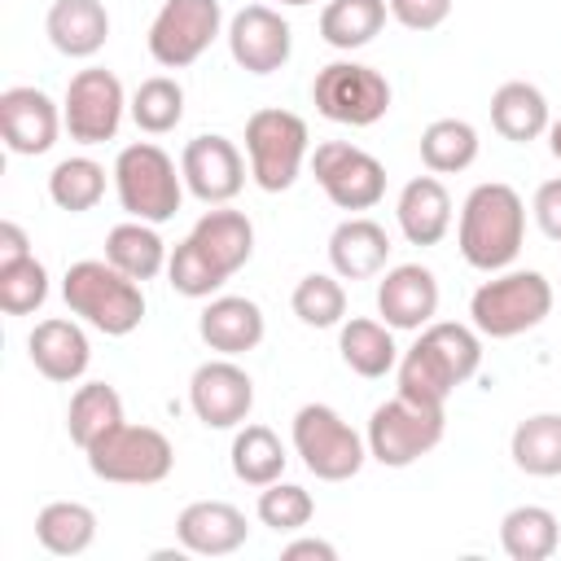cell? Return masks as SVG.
<instances>
[{"label": "cell", "instance_id": "obj_3", "mask_svg": "<svg viewBox=\"0 0 561 561\" xmlns=\"http://www.w3.org/2000/svg\"><path fill=\"white\" fill-rule=\"evenodd\" d=\"M61 298L70 316L92 324L105 337H127L145 320V289L110 259H79L61 276Z\"/></svg>", "mask_w": 561, "mask_h": 561}, {"label": "cell", "instance_id": "obj_23", "mask_svg": "<svg viewBox=\"0 0 561 561\" xmlns=\"http://www.w3.org/2000/svg\"><path fill=\"white\" fill-rule=\"evenodd\" d=\"M390 259V237L377 219L368 215H351L329 232V263L342 280H368L381 276Z\"/></svg>", "mask_w": 561, "mask_h": 561}, {"label": "cell", "instance_id": "obj_2", "mask_svg": "<svg viewBox=\"0 0 561 561\" xmlns=\"http://www.w3.org/2000/svg\"><path fill=\"white\" fill-rule=\"evenodd\" d=\"M522 241H526L522 193L504 180L473 184L460 206V224H456V245L465 263L478 272H504L522 254Z\"/></svg>", "mask_w": 561, "mask_h": 561}, {"label": "cell", "instance_id": "obj_34", "mask_svg": "<svg viewBox=\"0 0 561 561\" xmlns=\"http://www.w3.org/2000/svg\"><path fill=\"white\" fill-rule=\"evenodd\" d=\"M123 421V399L114 386L105 381H83L75 394H70V408H66V434L79 451H88L105 430H114Z\"/></svg>", "mask_w": 561, "mask_h": 561}, {"label": "cell", "instance_id": "obj_1", "mask_svg": "<svg viewBox=\"0 0 561 561\" xmlns=\"http://www.w3.org/2000/svg\"><path fill=\"white\" fill-rule=\"evenodd\" d=\"M482 364V333L456 320H430L421 337L399 355V394L425 408H447Z\"/></svg>", "mask_w": 561, "mask_h": 561}, {"label": "cell", "instance_id": "obj_30", "mask_svg": "<svg viewBox=\"0 0 561 561\" xmlns=\"http://www.w3.org/2000/svg\"><path fill=\"white\" fill-rule=\"evenodd\" d=\"M386 13H390L386 0H329L320 9V39L337 53H355L381 35Z\"/></svg>", "mask_w": 561, "mask_h": 561}, {"label": "cell", "instance_id": "obj_36", "mask_svg": "<svg viewBox=\"0 0 561 561\" xmlns=\"http://www.w3.org/2000/svg\"><path fill=\"white\" fill-rule=\"evenodd\" d=\"M127 110H131V123H136L145 136H167V131H175L180 118H184V88H180V79H171V75H149V79L131 92Z\"/></svg>", "mask_w": 561, "mask_h": 561}, {"label": "cell", "instance_id": "obj_24", "mask_svg": "<svg viewBox=\"0 0 561 561\" xmlns=\"http://www.w3.org/2000/svg\"><path fill=\"white\" fill-rule=\"evenodd\" d=\"M48 44L61 57H96L110 39V13L101 0H53L44 13Z\"/></svg>", "mask_w": 561, "mask_h": 561}, {"label": "cell", "instance_id": "obj_19", "mask_svg": "<svg viewBox=\"0 0 561 561\" xmlns=\"http://www.w3.org/2000/svg\"><path fill=\"white\" fill-rule=\"evenodd\" d=\"M245 513L228 500H193L175 517V539L193 557H228L245 543Z\"/></svg>", "mask_w": 561, "mask_h": 561}, {"label": "cell", "instance_id": "obj_44", "mask_svg": "<svg viewBox=\"0 0 561 561\" xmlns=\"http://www.w3.org/2000/svg\"><path fill=\"white\" fill-rule=\"evenodd\" d=\"M285 561H337V548L329 539H316V535H302V539H289L280 548Z\"/></svg>", "mask_w": 561, "mask_h": 561}, {"label": "cell", "instance_id": "obj_39", "mask_svg": "<svg viewBox=\"0 0 561 561\" xmlns=\"http://www.w3.org/2000/svg\"><path fill=\"white\" fill-rule=\"evenodd\" d=\"M167 276H171V289L184 294V298H215V294L224 289V280H228V272H224L193 237H184V241L171 250Z\"/></svg>", "mask_w": 561, "mask_h": 561}, {"label": "cell", "instance_id": "obj_35", "mask_svg": "<svg viewBox=\"0 0 561 561\" xmlns=\"http://www.w3.org/2000/svg\"><path fill=\"white\" fill-rule=\"evenodd\" d=\"M478 127L465 118H434L421 131V162L434 175H456L478 162Z\"/></svg>", "mask_w": 561, "mask_h": 561}, {"label": "cell", "instance_id": "obj_42", "mask_svg": "<svg viewBox=\"0 0 561 561\" xmlns=\"http://www.w3.org/2000/svg\"><path fill=\"white\" fill-rule=\"evenodd\" d=\"M403 31H438L451 18V0H386Z\"/></svg>", "mask_w": 561, "mask_h": 561}, {"label": "cell", "instance_id": "obj_9", "mask_svg": "<svg viewBox=\"0 0 561 561\" xmlns=\"http://www.w3.org/2000/svg\"><path fill=\"white\" fill-rule=\"evenodd\" d=\"M307 123L289 110H254L245 118V158H250V180L263 193H285L302 162H307Z\"/></svg>", "mask_w": 561, "mask_h": 561}, {"label": "cell", "instance_id": "obj_28", "mask_svg": "<svg viewBox=\"0 0 561 561\" xmlns=\"http://www.w3.org/2000/svg\"><path fill=\"white\" fill-rule=\"evenodd\" d=\"M500 548L513 561H548L561 548V522L543 504H517L500 517Z\"/></svg>", "mask_w": 561, "mask_h": 561}, {"label": "cell", "instance_id": "obj_12", "mask_svg": "<svg viewBox=\"0 0 561 561\" xmlns=\"http://www.w3.org/2000/svg\"><path fill=\"white\" fill-rule=\"evenodd\" d=\"M311 171H316V184L324 188V197L337 210H373L386 197V167L351 140L316 145Z\"/></svg>", "mask_w": 561, "mask_h": 561}, {"label": "cell", "instance_id": "obj_27", "mask_svg": "<svg viewBox=\"0 0 561 561\" xmlns=\"http://www.w3.org/2000/svg\"><path fill=\"white\" fill-rule=\"evenodd\" d=\"M105 259L127 272L131 280H153L162 267H167V241L158 237V224H145V219H127V224H114L105 232Z\"/></svg>", "mask_w": 561, "mask_h": 561}, {"label": "cell", "instance_id": "obj_41", "mask_svg": "<svg viewBox=\"0 0 561 561\" xmlns=\"http://www.w3.org/2000/svg\"><path fill=\"white\" fill-rule=\"evenodd\" d=\"M48 298V267L26 254L18 263L0 267V311L4 316H35Z\"/></svg>", "mask_w": 561, "mask_h": 561}, {"label": "cell", "instance_id": "obj_20", "mask_svg": "<svg viewBox=\"0 0 561 561\" xmlns=\"http://www.w3.org/2000/svg\"><path fill=\"white\" fill-rule=\"evenodd\" d=\"M197 333L215 355H245L263 342L267 320H263V307L254 298L215 294V298H206V307L197 316Z\"/></svg>", "mask_w": 561, "mask_h": 561}, {"label": "cell", "instance_id": "obj_43", "mask_svg": "<svg viewBox=\"0 0 561 561\" xmlns=\"http://www.w3.org/2000/svg\"><path fill=\"white\" fill-rule=\"evenodd\" d=\"M530 210H535L539 232H543L548 241H561V175H557V180H543V184L535 188Z\"/></svg>", "mask_w": 561, "mask_h": 561}, {"label": "cell", "instance_id": "obj_38", "mask_svg": "<svg viewBox=\"0 0 561 561\" xmlns=\"http://www.w3.org/2000/svg\"><path fill=\"white\" fill-rule=\"evenodd\" d=\"M289 307L294 316L307 324V329H333L346 320V289H342V276L333 272H311L294 285L289 294Z\"/></svg>", "mask_w": 561, "mask_h": 561}, {"label": "cell", "instance_id": "obj_31", "mask_svg": "<svg viewBox=\"0 0 561 561\" xmlns=\"http://www.w3.org/2000/svg\"><path fill=\"white\" fill-rule=\"evenodd\" d=\"M508 456L530 478H561V412H535L517 421Z\"/></svg>", "mask_w": 561, "mask_h": 561}, {"label": "cell", "instance_id": "obj_47", "mask_svg": "<svg viewBox=\"0 0 561 561\" xmlns=\"http://www.w3.org/2000/svg\"><path fill=\"white\" fill-rule=\"evenodd\" d=\"M276 4H289V9H302V4H316V0H276Z\"/></svg>", "mask_w": 561, "mask_h": 561}, {"label": "cell", "instance_id": "obj_17", "mask_svg": "<svg viewBox=\"0 0 561 561\" xmlns=\"http://www.w3.org/2000/svg\"><path fill=\"white\" fill-rule=\"evenodd\" d=\"M61 127H66V118H61V110L48 92L26 88V83L0 92V136H4L9 153L39 158L57 145Z\"/></svg>", "mask_w": 561, "mask_h": 561}, {"label": "cell", "instance_id": "obj_32", "mask_svg": "<svg viewBox=\"0 0 561 561\" xmlns=\"http://www.w3.org/2000/svg\"><path fill=\"white\" fill-rule=\"evenodd\" d=\"M35 539L53 557H79L96 539V513L79 500H53L35 517Z\"/></svg>", "mask_w": 561, "mask_h": 561}, {"label": "cell", "instance_id": "obj_37", "mask_svg": "<svg viewBox=\"0 0 561 561\" xmlns=\"http://www.w3.org/2000/svg\"><path fill=\"white\" fill-rule=\"evenodd\" d=\"M48 197H53V206L66 210V215L92 210V206L105 197V167L92 162V158H83V153L61 158V162L53 167V175H48Z\"/></svg>", "mask_w": 561, "mask_h": 561}, {"label": "cell", "instance_id": "obj_46", "mask_svg": "<svg viewBox=\"0 0 561 561\" xmlns=\"http://www.w3.org/2000/svg\"><path fill=\"white\" fill-rule=\"evenodd\" d=\"M548 149H552V158L561 162V118H557V123L548 127Z\"/></svg>", "mask_w": 561, "mask_h": 561}, {"label": "cell", "instance_id": "obj_45", "mask_svg": "<svg viewBox=\"0 0 561 561\" xmlns=\"http://www.w3.org/2000/svg\"><path fill=\"white\" fill-rule=\"evenodd\" d=\"M26 254H31V241H26L22 224L4 219V224H0V267H4V263H18V259H26Z\"/></svg>", "mask_w": 561, "mask_h": 561}, {"label": "cell", "instance_id": "obj_15", "mask_svg": "<svg viewBox=\"0 0 561 561\" xmlns=\"http://www.w3.org/2000/svg\"><path fill=\"white\" fill-rule=\"evenodd\" d=\"M180 175H184V188L206 202V206H228L241 184H245V158L241 149L219 136V131H202L184 145L180 153Z\"/></svg>", "mask_w": 561, "mask_h": 561}, {"label": "cell", "instance_id": "obj_5", "mask_svg": "<svg viewBox=\"0 0 561 561\" xmlns=\"http://www.w3.org/2000/svg\"><path fill=\"white\" fill-rule=\"evenodd\" d=\"M552 311V285L543 272H495L491 280H482L469 298V316L473 329L482 337H517L530 333L535 324H543Z\"/></svg>", "mask_w": 561, "mask_h": 561}, {"label": "cell", "instance_id": "obj_16", "mask_svg": "<svg viewBox=\"0 0 561 561\" xmlns=\"http://www.w3.org/2000/svg\"><path fill=\"white\" fill-rule=\"evenodd\" d=\"M228 53L245 75H276L294 53V31L272 4H245L228 22Z\"/></svg>", "mask_w": 561, "mask_h": 561}, {"label": "cell", "instance_id": "obj_14", "mask_svg": "<svg viewBox=\"0 0 561 561\" xmlns=\"http://www.w3.org/2000/svg\"><path fill=\"white\" fill-rule=\"evenodd\" d=\"M188 408L206 430H237L250 421L254 408V381L232 355L206 359L188 377Z\"/></svg>", "mask_w": 561, "mask_h": 561}, {"label": "cell", "instance_id": "obj_25", "mask_svg": "<svg viewBox=\"0 0 561 561\" xmlns=\"http://www.w3.org/2000/svg\"><path fill=\"white\" fill-rule=\"evenodd\" d=\"M491 127L513 140V145H530L539 136H548L552 114H548V96L526 83V79H508L491 92Z\"/></svg>", "mask_w": 561, "mask_h": 561}, {"label": "cell", "instance_id": "obj_13", "mask_svg": "<svg viewBox=\"0 0 561 561\" xmlns=\"http://www.w3.org/2000/svg\"><path fill=\"white\" fill-rule=\"evenodd\" d=\"M123 110H127V96H123V83H118L114 70L88 66V70H79L66 83L61 118H66L70 140H79V145H105V140H114L118 136V123H123Z\"/></svg>", "mask_w": 561, "mask_h": 561}, {"label": "cell", "instance_id": "obj_4", "mask_svg": "<svg viewBox=\"0 0 561 561\" xmlns=\"http://www.w3.org/2000/svg\"><path fill=\"white\" fill-rule=\"evenodd\" d=\"M110 175H114V193H118V206L127 210V219H145V224L175 219V210L184 202V175L162 145H153V140L123 145Z\"/></svg>", "mask_w": 561, "mask_h": 561}, {"label": "cell", "instance_id": "obj_11", "mask_svg": "<svg viewBox=\"0 0 561 561\" xmlns=\"http://www.w3.org/2000/svg\"><path fill=\"white\" fill-rule=\"evenodd\" d=\"M219 0H162L149 22V57L167 70H184L219 39Z\"/></svg>", "mask_w": 561, "mask_h": 561}, {"label": "cell", "instance_id": "obj_6", "mask_svg": "<svg viewBox=\"0 0 561 561\" xmlns=\"http://www.w3.org/2000/svg\"><path fill=\"white\" fill-rule=\"evenodd\" d=\"M447 434V408H425V403H412L403 394L386 399L373 408L368 416V456L386 469H408L416 465L421 456H430Z\"/></svg>", "mask_w": 561, "mask_h": 561}, {"label": "cell", "instance_id": "obj_33", "mask_svg": "<svg viewBox=\"0 0 561 561\" xmlns=\"http://www.w3.org/2000/svg\"><path fill=\"white\" fill-rule=\"evenodd\" d=\"M285 443L276 438V430L267 425H237L232 434V451H228V465H232V478L245 482V486H267L285 473Z\"/></svg>", "mask_w": 561, "mask_h": 561}, {"label": "cell", "instance_id": "obj_26", "mask_svg": "<svg viewBox=\"0 0 561 561\" xmlns=\"http://www.w3.org/2000/svg\"><path fill=\"white\" fill-rule=\"evenodd\" d=\"M337 355L355 377H368V381L399 368L394 329L386 320H368V316H351L337 324Z\"/></svg>", "mask_w": 561, "mask_h": 561}, {"label": "cell", "instance_id": "obj_22", "mask_svg": "<svg viewBox=\"0 0 561 561\" xmlns=\"http://www.w3.org/2000/svg\"><path fill=\"white\" fill-rule=\"evenodd\" d=\"M394 219H399V232L408 237V245H438L451 228V193L443 188V180L434 171L416 175L399 188Z\"/></svg>", "mask_w": 561, "mask_h": 561}, {"label": "cell", "instance_id": "obj_8", "mask_svg": "<svg viewBox=\"0 0 561 561\" xmlns=\"http://www.w3.org/2000/svg\"><path fill=\"white\" fill-rule=\"evenodd\" d=\"M289 438H294V451H298L302 469L320 482H346L368 460V443L329 403H302L294 412Z\"/></svg>", "mask_w": 561, "mask_h": 561}, {"label": "cell", "instance_id": "obj_21", "mask_svg": "<svg viewBox=\"0 0 561 561\" xmlns=\"http://www.w3.org/2000/svg\"><path fill=\"white\" fill-rule=\"evenodd\" d=\"M26 355L35 364L39 377L57 381V386H70L88 373V359H92V346H88V333L75 324V320H61V316H48L31 329L26 337Z\"/></svg>", "mask_w": 561, "mask_h": 561}, {"label": "cell", "instance_id": "obj_10", "mask_svg": "<svg viewBox=\"0 0 561 561\" xmlns=\"http://www.w3.org/2000/svg\"><path fill=\"white\" fill-rule=\"evenodd\" d=\"M311 101L329 123L342 127H373L377 118H386L390 110V83L381 70L364 66V61H329L324 70H316L311 83Z\"/></svg>", "mask_w": 561, "mask_h": 561}, {"label": "cell", "instance_id": "obj_7", "mask_svg": "<svg viewBox=\"0 0 561 561\" xmlns=\"http://www.w3.org/2000/svg\"><path fill=\"white\" fill-rule=\"evenodd\" d=\"M83 456L101 482H118V486H153L175 465L171 438L153 425H131V421H118L114 430H105Z\"/></svg>", "mask_w": 561, "mask_h": 561}, {"label": "cell", "instance_id": "obj_40", "mask_svg": "<svg viewBox=\"0 0 561 561\" xmlns=\"http://www.w3.org/2000/svg\"><path fill=\"white\" fill-rule=\"evenodd\" d=\"M254 513H259V522L267 526V530H276V535H294V530H302L311 517H316V500H311V491L307 486H298V482H267V486H259V504H254Z\"/></svg>", "mask_w": 561, "mask_h": 561}, {"label": "cell", "instance_id": "obj_18", "mask_svg": "<svg viewBox=\"0 0 561 561\" xmlns=\"http://www.w3.org/2000/svg\"><path fill=\"white\" fill-rule=\"evenodd\" d=\"M438 311V280L430 267L421 263H399V267H386L381 280H377V316L390 324V329H403V333H421Z\"/></svg>", "mask_w": 561, "mask_h": 561}, {"label": "cell", "instance_id": "obj_29", "mask_svg": "<svg viewBox=\"0 0 561 561\" xmlns=\"http://www.w3.org/2000/svg\"><path fill=\"white\" fill-rule=\"evenodd\" d=\"M188 237H193L228 276L241 272V267L250 263V254H254V224H250L241 210H228V206L206 210V215L193 224Z\"/></svg>", "mask_w": 561, "mask_h": 561}]
</instances>
